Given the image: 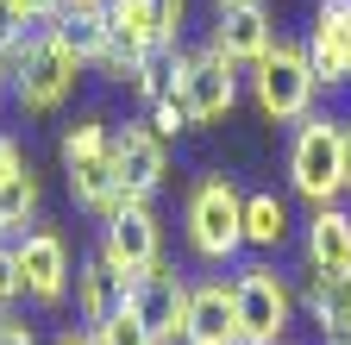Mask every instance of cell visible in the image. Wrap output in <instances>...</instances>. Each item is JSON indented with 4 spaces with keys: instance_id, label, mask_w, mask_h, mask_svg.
<instances>
[{
    "instance_id": "1",
    "label": "cell",
    "mask_w": 351,
    "mask_h": 345,
    "mask_svg": "<svg viewBox=\"0 0 351 345\" xmlns=\"http://www.w3.org/2000/svg\"><path fill=\"white\" fill-rule=\"evenodd\" d=\"M7 69H13V101H19V113H57L75 95V82H82L88 63L75 57L69 38L57 32V19H44Z\"/></svg>"
},
{
    "instance_id": "2",
    "label": "cell",
    "mask_w": 351,
    "mask_h": 345,
    "mask_svg": "<svg viewBox=\"0 0 351 345\" xmlns=\"http://www.w3.org/2000/svg\"><path fill=\"white\" fill-rule=\"evenodd\" d=\"M182 226H189V251L201 264H232L245 251V189L226 169H207L182 201Z\"/></svg>"
},
{
    "instance_id": "3",
    "label": "cell",
    "mask_w": 351,
    "mask_h": 345,
    "mask_svg": "<svg viewBox=\"0 0 351 345\" xmlns=\"http://www.w3.org/2000/svg\"><path fill=\"white\" fill-rule=\"evenodd\" d=\"M245 82H251V101H257V113L270 126H295L320 101V75H314V63H307L301 38H276V45L251 63Z\"/></svg>"
},
{
    "instance_id": "4",
    "label": "cell",
    "mask_w": 351,
    "mask_h": 345,
    "mask_svg": "<svg viewBox=\"0 0 351 345\" xmlns=\"http://www.w3.org/2000/svg\"><path fill=\"white\" fill-rule=\"evenodd\" d=\"M289 189L307 207H332L345 195V119H332V113L295 119V139H289Z\"/></svg>"
},
{
    "instance_id": "5",
    "label": "cell",
    "mask_w": 351,
    "mask_h": 345,
    "mask_svg": "<svg viewBox=\"0 0 351 345\" xmlns=\"http://www.w3.org/2000/svg\"><path fill=\"white\" fill-rule=\"evenodd\" d=\"M63 176H69V201L82 213H95V220H107V213L125 201L119 176H113V126L107 119L82 113L63 132Z\"/></svg>"
},
{
    "instance_id": "6",
    "label": "cell",
    "mask_w": 351,
    "mask_h": 345,
    "mask_svg": "<svg viewBox=\"0 0 351 345\" xmlns=\"http://www.w3.org/2000/svg\"><path fill=\"white\" fill-rule=\"evenodd\" d=\"M169 88L182 95L195 126H213L239 107V63L219 45H195V51H169Z\"/></svg>"
},
{
    "instance_id": "7",
    "label": "cell",
    "mask_w": 351,
    "mask_h": 345,
    "mask_svg": "<svg viewBox=\"0 0 351 345\" xmlns=\"http://www.w3.org/2000/svg\"><path fill=\"white\" fill-rule=\"evenodd\" d=\"M232 301H239V333L245 345H282L289 339V320H295V289L276 276V264H251L232 270Z\"/></svg>"
},
{
    "instance_id": "8",
    "label": "cell",
    "mask_w": 351,
    "mask_h": 345,
    "mask_svg": "<svg viewBox=\"0 0 351 345\" xmlns=\"http://www.w3.org/2000/svg\"><path fill=\"white\" fill-rule=\"evenodd\" d=\"M13 257H19V295L38 301V308H63L69 289H75V257H69V239L57 226H25L13 239Z\"/></svg>"
},
{
    "instance_id": "9",
    "label": "cell",
    "mask_w": 351,
    "mask_h": 345,
    "mask_svg": "<svg viewBox=\"0 0 351 345\" xmlns=\"http://www.w3.org/2000/svg\"><path fill=\"white\" fill-rule=\"evenodd\" d=\"M107 264L132 283L163 264V226H157V207L151 201H119L107 220H101V245H95Z\"/></svg>"
},
{
    "instance_id": "10",
    "label": "cell",
    "mask_w": 351,
    "mask_h": 345,
    "mask_svg": "<svg viewBox=\"0 0 351 345\" xmlns=\"http://www.w3.org/2000/svg\"><path fill=\"white\" fill-rule=\"evenodd\" d=\"M113 176H119V195L125 201H151L163 182H169V139L151 132V119H125L113 126Z\"/></svg>"
},
{
    "instance_id": "11",
    "label": "cell",
    "mask_w": 351,
    "mask_h": 345,
    "mask_svg": "<svg viewBox=\"0 0 351 345\" xmlns=\"http://www.w3.org/2000/svg\"><path fill=\"white\" fill-rule=\"evenodd\" d=\"M125 308L145 320V333H151L157 345H182V326H189V276L169 270V264H157V270H145V276H132Z\"/></svg>"
},
{
    "instance_id": "12",
    "label": "cell",
    "mask_w": 351,
    "mask_h": 345,
    "mask_svg": "<svg viewBox=\"0 0 351 345\" xmlns=\"http://www.w3.org/2000/svg\"><path fill=\"white\" fill-rule=\"evenodd\" d=\"M301 45H307V63H314L320 88H345L351 82V0H320Z\"/></svg>"
},
{
    "instance_id": "13",
    "label": "cell",
    "mask_w": 351,
    "mask_h": 345,
    "mask_svg": "<svg viewBox=\"0 0 351 345\" xmlns=\"http://www.w3.org/2000/svg\"><path fill=\"white\" fill-rule=\"evenodd\" d=\"M182 345H245V333H239V301H232V276H201V283H189Z\"/></svg>"
},
{
    "instance_id": "14",
    "label": "cell",
    "mask_w": 351,
    "mask_h": 345,
    "mask_svg": "<svg viewBox=\"0 0 351 345\" xmlns=\"http://www.w3.org/2000/svg\"><path fill=\"white\" fill-rule=\"evenodd\" d=\"M207 45H219L239 69H251L263 51L276 45V19H270V7H263V0H226V7L213 13Z\"/></svg>"
},
{
    "instance_id": "15",
    "label": "cell",
    "mask_w": 351,
    "mask_h": 345,
    "mask_svg": "<svg viewBox=\"0 0 351 345\" xmlns=\"http://www.w3.org/2000/svg\"><path fill=\"white\" fill-rule=\"evenodd\" d=\"M57 32L75 45V57L88 69H107L119 82V51H113V25H107V0H63V13H57Z\"/></svg>"
},
{
    "instance_id": "16",
    "label": "cell",
    "mask_w": 351,
    "mask_h": 345,
    "mask_svg": "<svg viewBox=\"0 0 351 345\" xmlns=\"http://www.w3.org/2000/svg\"><path fill=\"white\" fill-rule=\"evenodd\" d=\"M107 25H113V51L119 63H138V57H169L163 51V19H157V0H107ZM125 75V69H119Z\"/></svg>"
},
{
    "instance_id": "17",
    "label": "cell",
    "mask_w": 351,
    "mask_h": 345,
    "mask_svg": "<svg viewBox=\"0 0 351 345\" xmlns=\"http://www.w3.org/2000/svg\"><path fill=\"white\" fill-rule=\"evenodd\" d=\"M125 276L107 264V257L95 251V257H82V264H75V314H82V326L88 333H95L101 320H113L119 308H125Z\"/></svg>"
},
{
    "instance_id": "18",
    "label": "cell",
    "mask_w": 351,
    "mask_h": 345,
    "mask_svg": "<svg viewBox=\"0 0 351 345\" xmlns=\"http://www.w3.org/2000/svg\"><path fill=\"white\" fill-rule=\"evenodd\" d=\"M301 251H307V270H351V213L339 201L314 207V220L301 233Z\"/></svg>"
},
{
    "instance_id": "19",
    "label": "cell",
    "mask_w": 351,
    "mask_h": 345,
    "mask_svg": "<svg viewBox=\"0 0 351 345\" xmlns=\"http://www.w3.org/2000/svg\"><path fill=\"white\" fill-rule=\"evenodd\" d=\"M301 308L320 333H351V270H314L301 289Z\"/></svg>"
},
{
    "instance_id": "20",
    "label": "cell",
    "mask_w": 351,
    "mask_h": 345,
    "mask_svg": "<svg viewBox=\"0 0 351 345\" xmlns=\"http://www.w3.org/2000/svg\"><path fill=\"white\" fill-rule=\"evenodd\" d=\"M289 233H295L289 201H282L276 189H251V195H245V251H282Z\"/></svg>"
},
{
    "instance_id": "21",
    "label": "cell",
    "mask_w": 351,
    "mask_h": 345,
    "mask_svg": "<svg viewBox=\"0 0 351 345\" xmlns=\"http://www.w3.org/2000/svg\"><path fill=\"white\" fill-rule=\"evenodd\" d=\"M38 220V176H32V163L13 169V176H0V233H25Z\"/></svg>"
},
{
    "instance_id": "22",
    "label": "cell",
    "mask_w": 351,
    "mask_h": 345,
    "mask_svg": "<svg viewBox=\"0 0 351 345\" xmlns=\"http://www.w3.org/2000/svg\"><path fill=\"white\" fill-rule=\"evenodd\" d=\"M32 32H38V19L19 7V0H0V57L13 63V57L25 51V38H32Z\"/></svg>"
},
{
    "instance_id": "23",
    "label": "cell",
    "mask_w": 351,
    "mask_h": 345,
    "mask_svg": "<svg viewBox=\"0 0 351 345\" xmlns=\"http://www.w3.org/2000/svg\"><path fill=\"white\" fill-rule=\"evenodd\" d=\"M145 119H151V132H157V139H182L189 126H195V119H189V107H182V95H176L169 82H163V95H157V107H151Z\"/></svg>"
},
{
    "instance_id": "24",
    "label": "cell",
    "mask_w": 351,
    "mask_h": 345,
    "mask_svg": "<svg viewBox=\"0 0 351 345\" xmlns=\"http://www.w3.org/2000/svg\"><path fill=\"white\" fill-rule=\"evenodd\" d=\"M157 19H163V51H176V38L189 25V0H157Z\"/></svg>"
},
{
    "instance_id": "25",
    "label": "cell",
    "mask_w": 351,
    "mask_h": 345,
    "mask_svg": "<svg viewBox=\"0 0 351 345\" xmlns=\"http://www.w3.org/2000/svg\"><path fill=\"white\" fill-rule=\"evenodd\" d=\"M13 301H19V257H13V245H0V314Z\"/></svg>"
},
{
    "instance_id": "26",
    "label": "cell",
    "mask_w": 351,
    "mask_h": 345,
    "mask_svg": "<svg viewBox=\"0 0 351 345\" xmlns=\"http://www.w3.org/2000/svg\"><path fill=\"white\" fill-rule=\"evenodd\" d=\"M0 345H38V333H32V326L7 308V314H0Z\"/></svg>"
},
{
    "instance_id": "27",
    "label": "cell",
    "mask_w": 351,
    "mask_h": 345,
    "mask_svg": "<svg viewBox=\"0 0 351 345\" xmlns=\"http://www.w3.org/2000/svg\"><path fill=\"white\" fill-rule=\"evenodd\" d=\"M13 169H25V145L13 132H0V176H13Z\"/></svg>"
},
{
    "instance_id": "28",
    "label": "cell",
    "mask_w": 351,
    "mask_h": 345,
    "mask_svg": "<svg viewBox=\"0 0 351 345\" xmlns=\"http://www.w3.org/2000/svg\"><path fill=\"white\" fill-rule=\"evenodd\" d=\"M19 7H25V13L44 25V19H57V13H63V0H19Z\"/></svg>"
},
{
    "instance_id": "29",
    "label": "cell",
    "mask_w": 351,
    "mask_h": 345,
    "mask_svg": "<svg viewBox=\"0 0 351 345\" xmlns=\"http://www.w3.org/2000/svg\"><path fill=\"white\" fill-rule=\"evenodd\" d=\"M57 345H101V339L88 333V326H69V333H57Z\"/></svg>"
},
{
    "instance_id": "30",
    "label": "cell",
    "mask_w": 351,
    "mask_h": 345,
    "mask_svg": "<svg viewBox=\"0 0 351 345\" xmlns=\"http://www.w3.org/2000/svg\"><path fill=\"white\" fill-rule=\"evenodd\" d=\"M7 95H13V69H7V57H0V107H7Z\"/></svg>"
},
{
    "instance_id": "31",
    "label": "cell",
    "mask_w": 351,
    "mask_h": 345,
    "mask_svg": "<svg viewBox=\"0 0 351 345\" xmlns=\"http://www.w3.org/2000/svg\"><path fill=\"white\" fill-rule=\"evenodd\" d=\"M345 195H351V119H345Z\"/></svg>"
},
{
    "instance_id": "32",
    "label": "cell",
    "mask_w": 351,
    "mask_h": 345,
    "mask_svg": "<svg viewBox=\"0 0 351 345\" xmlns=\"http://www.w3.org/2000/svg\"><path fill=\"white\" fill-rule=\"evenodd\" d=\"M326 345H351V333H326Z\"/></svg>"
},
{
    "instance_id": "33",
    "label": "cell",
    "mask_w": 351,
    "mask_h": 345,
    "mask_svg": "<svg viewBox=\"0 0 351 345\" xmlns=\"http://www.w3.org/2000/svg\"><path fill=\"white\" fill-rule=\"evenodd\" d=\"M219 7H226V0H219Z\"/></svg>"
}]
</instances>
